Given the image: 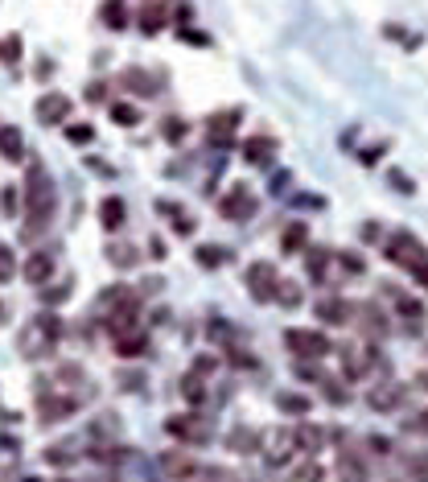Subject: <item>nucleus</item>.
I'll return each mask as SVG.
<instances>
[{"label":"nucleus","mask_w":428,"mask_h":482,"mask_svg":"<svg viewBox=\"0 0 428 482\" xmlns=\"http://www.w3.org/2000/svg\"><path fill=\"white\" fill-rule=\"evenodd\" d=\"M326 478V470L317 466V462H301L297 470H292V482H321Z\"/></svg>","instance_id":"obj_39"},{"label":"nucleus","mask_w":428,"mask_h":482,"mask_svg":"<svg viewBox=\"0 0 428 482\" xmlns=\"http://www.w3.org/2000/svg\"><path fill=\"white\" fill-rule=\"evenodd\" d=\"M58 338H62V317L58 314H37L33 322H29V330L21 334L25 359H42V355H49V351L58 346Z\"/></svg>","instance_id":"obj_2"},{"label":"nucleus","mask_w":428,"mask_h":482,"mask_svg":"<svg viewBox=\"0 0 428 482\" xmlns=\"http://www.w3.org/2000/svg\"><path fill=\"white\" fill-rule=\"evenodd\" d=\"M396 310H400V317H404V330L408 334H420L424 330V305L416 301V297H408V293H396Z\"/></svg>","instance_id":"obj_18"},{"label":"nucleus","mask_w":428,"mask_h":482,"mask_svg":"<svg viewBox=\"0 0 428 482\" xmlns=\"http://www.w3.org/2000/svg\"><path fill=\"white\" fill-rule=\"evenodd\" d=\"M169 433L177 437V441H186V445H206L210 441V425H206V416H169Z\"/></svg>","instance_id":"obj_6"},{"label":"nucleus","mask_w":428,"mask_h":482,"mask_svg":"<svg viewBox=\"0 0 428 482\" xmlns=\"http://www.w3.org/2000/svg\"><path fill=\"white\" fill-rule=\"evenodd\" d=\"M355 322H358V330L367 338H383L387 330H391V322H387V314H383L375 301H362V305H355Z\"/></svg>","instance_id":"obj_14"},{"label":"nucleus","mask_w":428,"mask_h":482,"mask_svg":"<svg viewBox=\"0 0 428 482\" xmlns=\"http://www.w3.org/2000/svg\"><path fill=\"white\" fill-rule=\"evenodd\" d=\"M276 301H280L285 310H297V305H301V289H297V281H280V289H276Z\"/></svg>","instance_id":"obj_36"},{"label":"nucleus","mask_w":428,"mask_h":482,"mask_svg":"<svg viewBox=\"0 0 428 482\" xmlns=\"http://www.w3.org/2000/svg\"><path fill=\"white\" fill-rule=\"evenodd\" d=\"M313 314L321 326H350L355 322V305L346 301V297H321L317 305H313Z\"/></svg>","instance_id":"obj_10"},{"label":"nucleus","mask_w":428,"mask_h":482,"mask_svg":"<svg viewBox=\"0 0 428 482\" xmlns=\"http://www.w3.org/2000/svg\"><path fill=\"white\" fill-rule=\"evenodd\" d=\"M285 346L292 351V359L305 363V359H326L333 346L330 338L321 334V330H305V326H292V330H285Z\"/></svg>","instance_id":"obj_3"},{"label":"nucleus","mask_w":428,"mask_h":482,"mask_svg":"<svg viewBox=\"0 0 428 482\" xmlns=\"http://www.w3.org/2000/svg\"><path fill=\"white\" fill-rule=\"evenodd\" d=\"M25 235L33 240L37 231H46L49 218H54V206H58V194H54V182H49L46 165H29V177H25Z\"/></svg>","instance_id":"obj_1"},{"label":"nucleus","mask_w":428,"mask_h":482,"mask_svg":"<svg viewBox=\"0 0 428 482\" xmlns=\"http://www.w3.org/2000/svg\"><path fill=\"white\" fill-rule=\"evenodd\" d=\"M148 252H153V260H165V243L161 240H148Z\"/></svg>","instance_id":"obj_48"},{"label":"nucleus","mask_w":428,"mask_h":482,"mask_svg":"<svg viewBox=\"0 0 428 482\" xmlns=\"http://www.w3.org/2000/svg\"><path fill=\"white\" fill-rule=\"evenodd\" d=\"M54 268H58V256H54L49 247H42V252H33V256H29V260L21 264V276L29 281V285L46 289L49 281H54Z\"/></svg>","instance_id":"obj_8"},{"label":"nucleus","mask_w":428,"mask_h":482,"mask_svg":"<svg viewBox=\"0 0 428 482\" xmlns=\"http://www.w3.org/2000/svg\"><path fill=\"white\" fill-rule=\"evenodd\" d=\"M148 351V334L144 330H128V334L116 338V359H141Z\"/></svg>","instance_id":"obj_22"},{"label":"nucleus","mask_w":428,"mask_h":482,"mask_svg":"<svg viewBox=\"0 0 428 482\" xmlns=\"http://www.w3.org/2000/svg\"><path fill=\"white\" fill-rule=\"evenodd\" d=\"M182 396H186L190 404H202V400H206V380H202L198 371H190V375L182 380Z\"/></svg>","instance_id":"obj_29"},{"label":"nucleus","mask_w":428,"mask_h":482,"mask_svg":"<svg viewBox=\"0 0 428 482\" xmlns=\"http://www.w3.org/2000/svg\"><path fill=\"white\" fill-rule=\"evenodd\" d=\"M66 297H71V285H62V289H46L49 305H58V301H66Z\"/></svg>","instance_id":"obj_43"},{"label":"nucleus","mask_w":428,"mask_h":482,"mask_svg":"<svg viewBox=\"0 0 428 482\" xmlns=\"http://www.w3.org/2000/svg\"><path fill=\"white\" fill-rule=\"evenodd\" d=\"M321 441H326V433H321L317 425H301V429H297V449H305V454L321 449Z\"/></svg>","instance_id":"obj_30"},{"label":"nucleus","mask_w":428,"mask_h":482,"mask_svg":"<svg viewBox=\"0 0 428 482\" xmlns=\"http://www.w3.org/2000/svg\"><path fill=\"white\" fill-rule=\"evenodd\" d=\"M78 408V396H49V392H37V412H42V421L54 425V421H66L71 412Z\"/></svg>","instance_id":"obj_12"},{"label":"nucleus","mask_w":428,"mask_h":482,"mask_svg":"<svg viewBox=\"0 0 428 482\" xmlns=\"http://www.w3.org/2000/svg\"><path fill=\"white\" fill-rule=\"evenodd\" d=\"M276 289H280V276H276V264H268V260H256V264H247V293H251V301H276Z\"/></svg>","instance_id":"obj_5"},{"label":"nucleus","mask_w":428,"mask_h":482,"mask_svg":"<svg viewBox=\"0 0 428 482\" xmlns=\"http://www.w3.org/2000/svg\"><path fill=\"white\" fill-rule=\"evenodd\" d=\"M0 206H4V211H8V215H13V211H17V190H13V186H8V190L0 194Z\"/></svg>","instance_id":"obj_44"},{"label":"nucleus","mask_w":428,"mask_h":482,"mask_svg":"<svg viewBox=\"0 0 428 482\" xmlns=\"http://www.w3.org/2000/svg\"><path fill=\"white\" fill-rule=\"evenodd\" d=\"M404 384H379V387H371L367 392V404L375 412H396V408H404Z\"/></svg>","instance_id":"obj_15"},{"label":"nucleus","mask_w":428,"mask_h":482,"mask_svg":"<svg viewBox=\"0 0 428 482\" xmlns=\"http://www.w3.org/2000/svg\"><path fill=\"white\" fill-rule=\"evenodd\" d=\"M194 260L202 268H218L222 260H227V247H214V243H202L198 252H194Z\"/></svg>","instance_id":"obj_32"},{"label":"nucleus","mask_w":428,"mask_h":482,"mask_svg":"<svg viewBox=\"0 0 428 482\" xmlns=\"http://www.w3.org/2000/svg\"><path fill=\"white\" fill-rule=\"evenodd\" d=\"M119 87H128V91H136V95H157V78L141 66H128V71H119Z\"/></svg>","instance_id":"obj_21"},{"label":"nucleus","mask_w":428,"mask_h":482,"mask_svg":"<svg viewBox=\"0 0 428 482\" xmlns=\"http://www.w3.org/2000/svg\"><path fill=\"white\" fill-rule=\"evenodd\" d=\"M119 384H124V392H136V387H141V375H124Z\"/></svg>","instance_id":"obj_50"},{"label":"nucleus","mask_w":428,"mask_h":482,"mask_svg":"<svg viewBox=\"0 0 428 482\" xmlns=\"http://www.w3.org/2000/svg\"><path fill=\"white\" fill-rule=\"evenodd\" d=\"M21 33H8L4 42H0V62H8V66H17L21 62Z\"/></svg>","instance_id":"obj_33"},{"label":"nucleus","mask_w":428,"mask_h":482,"mask_svg":"<svg viewBox=\"0 0 428 482\" xmlns=\"http://www.w3.org/2000/svg\"><path fill=\"white\" fill-rule=\"evenodd\" d=\"M99 223H103V231H119V227L128 223V206H124V198L107 194V198L99 202Z\"/></svg>","instance_id":"obj_19"},{"label":"nucleus","mask_w":428,"mask_h":482,"mask_svg":"<svg viewBox=\"0 0 428 482\" xmlns=\"http://www.w3.org/2000/svg\"><path fill=\"white\" fill-rule=\"evenodd\" d=\"M218 211H222V218H231V223H243V218L256 215V194L247 190V186H235L231 194L218 198Z\"/></svg>","instance_id":"obj_7"},{"label":"nucleus","mask_w":428,"mask_h":482,"mask_svg":"<svg viewBox=\"0 0 428 482\" xmlns=\"http://www.w3.org/2000/svg\"><path fill=\"white\" fill-rule=\"evenodd\" d=\"M74 458H78V454H74V445H66V441H62V445H49V449H46V462H49V466H71Z\"/></svg>","instance_id":"obj_37"},{"label":"nucleus","mask_w":428,"mask_h":482,"mask_svg":"<svg viewBox=\"0 0 428 482\" xmlns=\"http://www.w3.org/2000/svg\"><path fill=\"white\" fill-rule=\"evenodd\" d=\"M338 355H342V375H346V380H362V375L379 363L375 346H342Z\"/></svg>","instance_id":"obj_9"},{"label":"nucleus","mask_w":428,"mask_h":482,"mask_svg":"<svg viewBox=\"0 0 428 482\" xmlns=\"http://www.w3.org/2000/svg\"><path fill=\"white\" fill-rule=\"evenodd\" d=\"M260 445H263V433L251 429V425H235V429L227 433V449H231V454H260Z\"/></svg>","instance_id":"obj_17"},{"label":"nucleus","mask_w":428,"mask_h":482,"mask_svg":"<svg viewBox=\"0 0 428 482\" xmlns=\"http://www.w3.org/2000/svg\"><path fill=\"white\" fill-rule=\"evenodd\" d=\"M112 120H116L119 128H136V124H141V112H136L132 103H112Z\"/></svg>","instance_id":"obj_34"},{"label":"nucleus","mask_w":428,"mask_h":482,"mask_svg":"<svg viewBox=\"0 0 428 482\" xmlns=\"http://www.w3.org/2000/svg\"><path fill=\"white\" fill-rule=\"evenodd\" d=\"M272 153H276V141H272V136H251V141L243 145V161H251V165H268Z\"/></svg>","instance_id":"obj_25"},{"label":"nucleus","mask_w":428,"mask_h":482,"mask_svg":"<svg viewBox=\"0 0 428 482\" xmlns=\"http://www.w3.org/2000/svg\"><path fill=\"white\" fill-rule=\"evenodd\" d=\"M33 112H37V120L49 124V128H54V124H66L71 120V99L62 95V91H46V95L37 99Z\"/></svg>","instance_id":"obj_11"},{"label":"nucleus","mask_w":428,"mask_h":482,"mask_svg":"<svg viewBox=\"0 0 428 482\" xmlns=\"http://www.w3.org/2000/svg\"><path fill=\"white\" fill-rule=\"evenodd\" d=\"M62 482H66V478H62Z\"/></svg>","instance_id":"obj_52"},{"label":"nucleus","mask_w":428,"mask_h":482,"mask_svg":"<svg viewBox=\"0 0 428 482\" xmlns=\"http://www.w3.org/2000/svg\"><path fill=\"white\" fill-rule=\"evenodd\" d=\"M276 408L288 412V416H309V396H301V392H280L276 396Z\"/></svg>","instance_id":"obj_27"},{"label":"nucleus","mask_w":428,"mask_h":482,"mask_svg":"<svg viewBox=\"0 0 428 482\" xmlns=\"http://www.w3.org/2000/svg\"><path fill=\"white\" fill-rule=\"evenodd\" d=\"M391 182H396V190H404V194H412V182H408L404 173H391Z\"/></svg>","instance_id":"obj_49"},{"label":"nucleus","mask_w":428,"mask_h":482,"mask_svg":"<svg viewBox=\"0 0 428 482\" xmlns=\"http://www.w3.org/2000/svg\"><path fill=\"white\" fill-rule=\"evenodd\" d=\"M161 470H165L169 478L186 482V478L198 474V462H194V454H186V449H165V454H161Z\"/></svg>","instance_id":"obj_16"},{"label":"nucleus","mask_w":428,"mask_h":482,"mask_svg":"<svg viewBox=\"0 0 428 482\" xmlns=\"http://www.w3.org/2000/svg\"><path fill=\"white\" fill-rule=\"evenodd\" d=\"M0 157H4V161H21V157H25L21 128H13V124H4V128H0Z\"/></svg>","instance_id":"obj_24"},{"label":"nucleus","mask_w":428,"mask_h":482,"mask_svg":"<svg viewBox=\"0 0 428 482\" xmlns=\"http://www.w3.org/2000/svg\"><path fill=\"white\" fill-rule=\"evenodd\" d=\"M330 260H333V256L326 252V247H313V252H309V264H305V268H309L313 281H326V272H330Z\"/></svg>","instance_id":"obj_31"},{"label":"nucleus","mask_w":428,"mask_h":482,"mask_svg":"<svg viewBox=\"0 0 428 482\" xmlns=\"http://www.w3.org/2000/svg\"><path fill=\"white\" fill-rule=\"evenodd\" d=\"M338 482H371L367 462L358 458V454H350V449H342L338 454Z\"/></svg>","instance_id":"obj_20"},{"label":"nucleus","mask_w":428,"mask_h":482,"mask_svg":"<svg viewBox=\"0 0 428 482\" xmlns=\"http://www.w3.org/2000/svg\"><path fill=\"white\" fill-rule=\"evenodd\" d=\"M107 260H112L116 268H136L141 264V252L128 247V243H112V247H107Z\"/></svg>","instance_id":"obj_28"},{"label":"nucleus","mask_w":428,"mask_h":482,"mask_svg":"<svg viewBox=\"0 0 428 482\" xmlns=\"http://www.w3.org/2000/svg\"><path fill=\"white\" fill-rule=\"evenodd\" d=\"M367 445H371L375 454H391V441H387V437H367Z\"/></svg>","instance_id":"obj_45"},{"label":"nucleus","mask_w":428,"mask_h":482,"mask_svg":"<svg viewBox=\"0 0 428 482\" xmlns=\"http://www.w3.org/2000/svg\"><path fill=\"white\" fill-rule=\"evenodd\" d=\"M161 136H165L169 145H182V141H186V120L165 116V124H161Z\"/></svg>","instance_id":"obj_35"},{"label":"nucleus","mask_w":428,"mask_h":482,"mask_svg":"<svg viewBox=\"0 0 428 482\" xmlns=\"http://www.w3.org/2000/svg\"><path fill=\"white\" fill-rule=\"evenodd\" d=\"M87 99H91V103L107 99V87H103V83H91V87H87Z\"/></svg>","instance_id":"obj_46"},{"label":"nucleus","mask_w":428,"mask_h":482,"mask_svg":"<svg viewBox=\"0 0 428 482\" xmlns=\"http://www.w3.org/2000/svg\"><path fill=\"white\" fill-rule=\"evenodd\" d=\"M13 276H17V256H13V247L0 243V285H8Z\"/></svg>","instance_id":"obj_38"},{"label":"nucleus","mask_w":428,"mask_h":482,"mask_svg":"<svg viewBox=\"0 0 428 482\" xmlns=\"http://www.w3.org/2000/svg\"><path fill=\"white\" fill-rule=\"evenodd\" d=\"M404 429H408V433H428V408L416 412L412 421H404Z\"/></svg>","instance_id":"obj_42"},{"label":"nucleus","mask_w":428,"mask_h":482,"mask_svg":"<svg viewBox=\"0 0 428 482\" xmlns=\"http://www.w3.org/2000/svg\"><path fill=\"white\" fill-rule=\"evenodd\" d=\"M305 243H309V227L305 223H288L285 231H280V252L285 256H301Z\"/></svg>","instance_id":"obj_23"},{"label":"nucleus","mask_w":428,"mask_h":482,"mask_svg":"<svg viewBox=\"0 0 428 482\" xmlns=\"http://www.w3.org/2000/svg\"><path fill=\"white\" fill-rule=\"evenodd\" d=\"M99 21L107 25V29H128V21H132L128 17V4L124 0H103L99 4Z\"/></svg>","instance_id":"obj_26"},{"label":"nucleus","mask_w":428,"mask_h":482,"mask_svg":"<svg viewBox=\"0 0 428 482\" xmlns=\"http://www.w3.org/2000/svg\"><path fill=\"white\" fill-rule=\"evenodd\" d=\"M412 384L420 387V392H428V367H424V371H416V380H412Z\"/></svg>","instance_id":"obj_51"},{"label":"nucleus","mask_w":428,"mask_h":482,"mask_svg":"<svg viewBox=\"0 0 428 482\" xmlns=\"http://www.w3.org/2000/svg\"><path fill=\"white\" fill-rule=\"evenodd\" d=\"M235 128H239V112H235V107H227V112H214L210 120H206V136H210V145L227 148V145H231V136H235Z\"/></svg>","instance_id":"obj_13"},{"label":"nucleus","mask_w":428,"mask_h":482,"mask_svg":"<svg viewBox=\"0 0 428 482\" xmlns=\"http://www.w3.org/2000/svg\"><path fill=\"white\" fill-rule=\"evenodd\" d=\"M391 264H400L408 268V272H416V268L424 264L428 256H424V243L416 240V235H408V231H396L391 240H387V252H383Z\"/></svg>","instance_id":"obj_4"},{"label":"nucleus","mask_w":428,"mask_h":482,"mask_svg":"<svg viewBox=\"0 0 428 482\" xmlns=\"http://www.w3.org/2000/svg\"><path fill=\"white\" fill-rule=\"evenodd\" d=\"M408 478L428 482V454H412V458H408Z\"/></svg>","instance_id":"obj_40"},{"label":"nucleus","mask_w":428,"mask_h":482,"mask_svg":"<svg viewBox=\"0 0 428 482\" xmlns=\"http://www.w3.org/2000/svg\"><path fill=\"white\" fill-rule=\"evenodd\" d=\"M412 276H416V285H420V289L428 293V260H424V264H420V268H416V272H412Z\"/></svg>","instance_id":"obj_47"},{"label":"nucleus","mask_w":428,"mask_h":482,"mask_svg":"<svg viewBox=\"0 0 428 482\" xmlns=\"http://www.w3.org/2000/svg\"><path fill=\"white\" fill-rule=\"evenodd\" d=\"M66 141H71V145H91V141H95V128H91V124H71V128H66Z\"/></svg>","instance_id":"obj_41"}]
</instances>
